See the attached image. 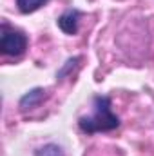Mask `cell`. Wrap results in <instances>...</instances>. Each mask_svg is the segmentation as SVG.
<instances>
[{"instance_id": "1", "label": "cell", "mask_w": 154, "mask_h": 156, "mask_svg": "<svg viewBox=\"0 0 154 156\" xmlns=\"http://www.w3.org/2000/svg\"><path fill=\"white\" fill-rule=\"evenodd\" d=\"M78 125L83 133H102V131H113L120 125V118L116 116L111 109L109 96H94L93 100V113L78 120Z\"/></svg>"}, {"instance_id": "2", "label": "cell", "mask_w": 154, "mask_h": 156, "mask_svg": "<svg viewBox=\"0 0 154 156\" xmlns=\"http://www.w3.org/2000/svg\"><path fill=\"white\" fill-rule=\"evenodd\" d=\"M27 49V37L18 31L9 27L7 24H2L0 31V51L5 56H20Z\"/></svg>"}, {"instance_id": "3", "label": "cell", "mask_w": 154, "mask_h": 156, "mask_svg": "<svg viewBox=\"0 0 154 156\" xmlns=\"http://www.w3.org/2000/svg\"><path fill=\"white\" fill-rule=\"evenodd\" d=\"M82 13L78 9H67L60 18H58V27L67 33V35H76L78 33V22H80Z\"/></svg>"}, {"instance_id": "4", "label": "cell", "mask_w": 154, "mask_h": 156, "mask_svg": "<svg viewBox=\"0 0 154 156\" xmlns=\"http://www.w3.org/2000/svg\"><path fill=\"white\" fill-rule=\"evenodd\" d=\"M44 93H45L44 89H33V91H29V93L20 100V109H22V111H26V109L37 107L40 102L45 98V94H44Z\"/></svg>"}, {"instance_id": "5", "label": "cell", "mask_w": 154, "mask_h": 156, "mask_svg": "<svg viewBox=\"0 0 154 156\" xmlns=\"http://www.w3.org/2000/svg\"><path fill=\"white\" fill-rule=\"evenodd\" d=\"M47 0H16V5H18V9L22 11V13H33V11H37L40 9L44 4H45Z\"/></svg>"}, {"instance_id": "6", "label": "cell", "mask_w": 154, "mask_h": 156, "mask_svg": "<svg viewBox=\"0 0 154 156\" xmlns=\"http://www.w3.org/2000/svg\"><path fill=\"white\" fill-rule=\"evenodd\" d=\"M37 156H64V151L56 144H47L37 151Z\"/></svg>"}]
</instances>
